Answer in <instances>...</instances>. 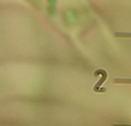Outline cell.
Listing matches in <instances>:
<instances>
[{
	"label": "cell",
	"instance_id": "cell-2",
	"mask_svg": "<svg viewBox=\"0 0 131 126\" xmlns=\"http://www.w3.org/2000/svg\"><path fill=\"white\" fill-rule=\"evenodd\" d=\"M113 126H131V125H123V124H116V125H113Z\"/></svg>",
	"mask_w": 131,
	"mask_h": 126
},
{
	"label": "cell",
	"instance_id": "cell-1",
	"mask_svg": "<svg viewBox=\"0 0 131 126\" xmlns=\"http://www.w3.org/2000/svg\"><path fill=\"white\" fill-rule=\"evenodd\" d=\"M116 37H124V38H131V32H116Z\"/></svg>",
	"mask_w": 131,
	"mask_h": 126
}]
</instances>
